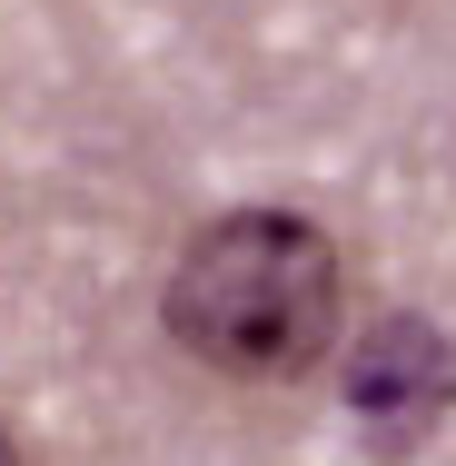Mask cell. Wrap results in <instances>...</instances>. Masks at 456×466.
I'll use <instances>...</instances> for the list:
<instances>
[{
  "label": "cell",
  "mask_w": 456,
  "mask_h": 466,
  "mask_svg": "<svg viewBox=\"0 0 456 466\" xmlns=\"http://www.w3.org/2000/svg\"><path fill=\"white\" fill-rule=\"evenodd\" d=\"M338 318H348V258L308 208H218L179 248V268L159 288V328L169 348L198 358L228 387H298L338 358Z\"/></svg>",
  "instance_id": "obj_1"
},
{
  "label": "cell",
  "mask_w": 456,
  "mask_h": 466,
  "mask_svg": "<svg viewBox=\"0 0 456 466\" xmlns=\"http://www.w3.org/2000/svg\"><path fill=\"white\" fill-rule=\"evenodd\" d=\"M348 407H358V427L387 447V457H417V447L447 427V407H456V348H447V328L417 318V308L377 318L358 348H348Z\"/></svg>",
  "instance_id": "obj_2"
},
{
  "label": "cell",
  "mask_w": 456,
  "mask_h": 466,
  "mask_svg": "<svg viewBox=\"0 0 456 466\" xmlns=\"http://www.w3.org/2000/svg\"><path fill=\"white\" fill-rule=\"evenodd\" d=\"M0 466H30V457H20V437H10V427H0Z\"/></svg>",
  "instance_id": "obj_3"
}]
</instances>
